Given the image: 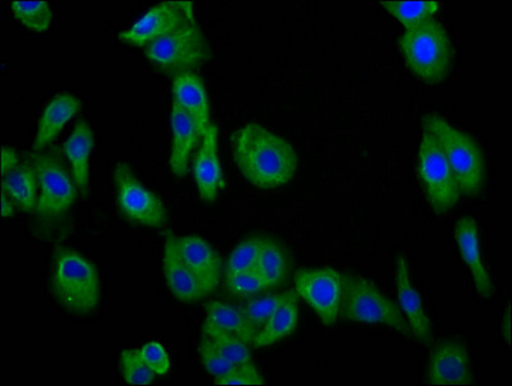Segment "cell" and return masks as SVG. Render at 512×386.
<instances>
[{
    "label": "cell",
    "instance_id": "17",
    "mask_svg": "<svg viewBox=\"0 0 512 386\" xmlns=\"http://www.w3.org/2000/svg\"><path fill=\"white\" fill-rule=\"evenodd\" d=\"M455 237L462 259L473 276L478 294L484 299L492 298L494 285L491 276L484 267L480 251L479 232L476 222L471 217L461 218L456 223Z\"/></svg>",
    "mask_w": 512,
    "mask_h": 386
},
{
    "label": "cell",
    "instance_id": "16",
    "mask_svg": "<svg viewBox=\"0 0 512 386\" xmlns=\"http://www.w3.org/2000/svg\"><path fill=\"white\" fill-rule=\"evenodd\" d=\"M164 275L170 291L183 303H197L206 298V293L184 262L177 245V236L168 235L164 248Z\"/></svg>",
    "mask_w": 512,
    "mask_h": 386
},
{
    "label": "cell",
    "instance_id": "23",
    "mask_svg": "<svg viewBox=\"0 0 512 386\" xmlns=\"http://www.w3.org/2000/svg\"><path fill=\"white\" fill-rule=\"evenodd\" d=\"M299 295L296 291L277 309L269 321L259 330L253 341V347L266 348L293 335L299 323Z\"/></svg>",
    "mask_w": 512,
    "mask_h": 386
},
{
    "label": "cell",
    "instance_id": "10",
    "mask_svg": "<svg viewBox=\"0 0 512 386\" xmlns=\"http://www.w3.org/2000/svg\"><path fill=\"white\" fill-rule=\"evenodd\" d=\"M294 281L299 298L311 305L323 325L334 326L343 298V273L334 268H304L295 273Z\"/></svg>",
    "mask_w": 512,
    "mask_h": 386
},
{
    "label": "cell",
    "instance_id": "25",
    "mask_svg": "<svg viewBox=\"0 0 512 386\" xmlns=\"http://www.w3.org/2000/svg\"><path fill=\"white\" fill-rule=\"evenodd\" d=\"M205 322L219 330L237 336L249 345H253L256 332L246 321L240 308L231 307V305L220 302H211L206 305Z\"/></svg>",
    "mask_w": 512,
    "mask_h": 386
},
{
    "label": "cell",
    "instance_id": "14",
    "mask_svg": "<svg viewBox=\"0 0 512 386\" xmlns=\"http://www.w3.org/2000/svg\"><path fill=\"white\" fill-rule=\"evenodd\" d=\"M179 253L199 280L206 295L218 289L223 276L222 257L199 236L177 237Z\"/></svg>",
    "mask_w": 512,
    "mask_h": 386
},
{
    "label": "cell",
    "instance_id": "9",
    "mask_svg": "<svg viewBox=\"0 0 512 386\" xmlns=\"http://www.w3.org/2000/svg\"><path fill=\"white\" fill-rule=\"evenodd\" d=\"M120 212L141 226L163 228L168 213L160 197L139 181L128 164L120 163L114 172Z\"/></svg>",
    "mask_w": 512,
    "mask_h": 386
},
{
    "label": "cell",
    "instance_id": "36",
    "mask_svg": "<svg viewBox=\"0 0 512 386\" xmlns=\"http://www.w3.org/2000/svg\"><path fill=\"white\" fill-rule=\"evenodd\" d=\"M21 163V157L17 151L10 147L2 148V175H6Z\"/></svg>",
    "mask_w": 512,
    "mask_h": 386
},
{
    "label": "cell",
    "instance_id": "26",
    "mask_svg": "<svg viewBox=\"0 0 512 386\" xmlns=\"http://www.w3.org/2000/svg\"><path fill=\"white\" fill-rule=\"evenodd\" d=\"M380 4L406 30L433 19L440 8L438 0H383Z\"/></svg>",
    "mask_w": 512,
    "mask_h": 386
},
{
    "label": "cell",
    "instance_id": "38",
    "mask_svg": "<svg viewBox=\"0 0 512 386\" xmlns=\"http://www.w3.org/2000/svg\"><path fill=\"white\" fill-rule=\"evenodd\" d=\"M503 338L507 340V344H511V313L510 308H507L505 318L502 323Z\"/></svg>",
    "mask_w": 512,
    "mask_h": 386
},
{
    "label": "cell",
    "instance_id": "33",
    "mask_svg": "<svg viewBox=\"0 0 512 386\" xmlns=\"http://www.w3.org/2000/svg\"><path fill=\"white\" fill-rule=\"evenodd\" d=\"M199 353L206 370H208L211 376L215 377V380L229 374L236 367V365L229 362L227 358H224L213 347V344L210 343V340L205 335H202Z\"/></svg>",
    "mask_w": 512,
    "mask_h": 386
},
{
    "label": "cell",
    "instance_id": "35",
    "mask_svg": "<svg viewBox=\"0 0 512 386\" xmlns=\"http://www.w3.org/2000/svg\"><path fill=\"white\" fill-rule=\"evenodd\" d=\"M139 353L146 365L155 372L156 375L168 374L170 368V358L168 352L164 348V345L159 341H151L139 348Z\"/></svg>",
    "mask_w": 512,
    "mask_h": 386
},
{
    "label": "cell",
    "instance_id": "1",
    "mask_svg": "<svg viewBox=\"0 0 512 386\" xmlns=\"http://www.w3.org/2000/svg\"><path fill=\"white\" fill-rule=\"evenodd\" d=\"M232 151L242 175L263 190L285 186L298 170L293 146L260 124H246L233 133Z\"/></svg>",
    "mask_w": 512,
    "mask_h": 386
},
{
    "label": "cell",
    "instance_id": "3",
    "mask_svg": "<svg viewBox=\"0 0 512 386\" xmlns=\"http://www.w3.org/2000/svg\"><path fill=\"white\" fill-rule=\"evenodd\" d=\"M422 128L429 130L442 148L460 188L461 195L476 196L483 191L487 166L482 148L469 133L453 127L442 116L430 114L422 120Z\"/></svg>",
    "mask_w": 512,
    "mask_h": 386
},
{
    "label": "cell",
    "instance_id": "5",
    "mask_svg": "<svg viewBox=\"0 0 512 386\" xmlns=\"http://www.w3.org/2000/svg\"><path fill=\"white\" fill-rule=\"evenodd\" d=\"M53 295L67 312L89 314L101 302V281L97 268L82 254L58 249L53 259Z\"/></svg>",
    "mask_w": 512,
    "mask_h": 386
},
{
    "label": "cell",
    "instance_id": "19",
    "mask_svg": "<svg viewBox=\"0 0 512 386\" xmlns=\"http://www.w3.org/2000/svg\"><path fill=\"white\" fill-rule=\"evenodd\" d=\"M82 101L71 93H58L47 103L40 116L33 143V152H40L52 146L61 130L82 109Z\"/></svg>",
    "mask_w": 512,
    "mask_h": 386
},
{
    "label": "cell",
    "instance_id": "6",
    "mask_svg": "<svg viewBox=\"0 0 512 386\" xmlns=\"http://www.w3.org/2000/svg\"><path fill=\"white\" fill-rule=\"evenodd\" d=\"M339 320L376 323L390 327L408 339L415 338L401 308L386 298L370 280L353 273H343Z\"/></svg>",
    "mask_w": 512,
    "mask_h": 386
},
{
    "label": "cell",
    "instance_id": "29",
    "mask_svg": "<svg viewBox=\"0 0 512 386\" xmlns=\"http://www.w3.org/2000/svg\"><path fill=\"white\" fill-rule=\"evenodd\" d=\"M293 294V290L286 293L263 296V298H255L249 300L242 305L241 312L244 314L246 321L253 327L258 334L259 330L269 321V318L275 314L278 308L284 304L286 299Z\"/></svg>",
    "mask_w": 512,
    "mask_h": 386
},
{
    "label": "cell",
    "instance_id": "37",
    "mask_svg": "<svg viewBox=\"0 0 512 386\" xmlns=\"http://www.w3.org/2000/svg\"><path fill=\"white\" fill-rule=\"evenodd\" d=\"M0 214H2L3 218H11L15 215V204L7 196L6 192L2 191V208H0Z\"/></svg>",
    "mask_w": 512,
    "mask_h": 386
},
{
    "label": "cell",
    "instance_id": "22",
    "mask_svg": "<svg viewBox=\"0 0 512 386\" xmlns=\"http://www.w3.org/2000/svg\"><path fill=\"white\" fill-rule=\"evenodd\" d=\"M38 187V175L28 157L11 172L2 175L3 192L7 193L22 212L34 213L38 201Z\"/></svg>",
    "mask_w": 512,
    "mask_h": 386
},
{
    "label": "cell",
    "instance_id": "27",
    "mask_svg": "<svg viewBox=\"0 0 512 386\" xmlns=\"http://www.w3.org/2000/svg\"><path fill=\"white\" fill-rule=\"evenodd\" d=\"M202 335L210 340L213 347L218 350L224 358H227L233 365H247L253 362L249 344L244 340L237 338V336L229 334V332L219 330L209 323H204L202 326Z\"/></svg>",
    "mask_w": 512,
    "mask_h": 386
},
{
    "label": "cell",
    "instance_id": "30",
    "mask_svg": "<svg viewBox=\"0 0 512 386\" xmlns=\"http://www.w3.org/2000/svg\"><path fill=\"white\" fill-rule=\"evenodd\" d=\"M264 236H251L242 241L235 250L232 251L226 267V275H236V273L255 271L256 264L262 251Z\"/></svg>",
    "mask_w": 512,
    "mask_h": 386
},
{
    "label": "cell",
    "instance_id": "20",
    "mask_svg": "<svg viewBox=\"0 0 512 386\" xmlns=\"http://www.w3.org/2000/svg\"><path fill=\"white\" fill-rule=\"evenodd\" d=\"M173 101L186 110L196 121L201 136H204L210 123V103L205 84L195 73L174 76Z\"/></svg>",
    "mask_w": 512,
    "mask_h": 386
},
{
    "label": "cell",
    "instance_id": "18",
    "mask_svg": "<svg viewBox=\"0 0 512 386\" xmlns=\"http://www.w3.org/2000/svg\"><path fill=\"white\" fill-rule=\"evenodd\" d=\"M172 128V151H170V169L177 177H184L188 172L190 156L201 136L196 121L177 102L172 103L170 114Z\"/></svg>",
    "mask_w": 512,
    "mask_h": 386
},
{
    "label": "cell",
    "instance_id": "11",
    "mask_svg": "<svg viewBox=\"0 0 512 386\" xmlns=\"http://www.w3.org/2000/svg\"><path fill=\"white\" fill-rule=\"evenodd\" d=\"M192 2H163L152 7L130 28L121 31L119 39L133 46L143 47L157 42L179 28L184 21L193 19Z\"/></svg>",
    "mask_w": 512,
    "mask_h": 386
},
{
    "label": "cell",
    "instance_id": "13",
    "mask_svg": "<svg viewBox=\"0 0 512 386\" xmlns=\"http://www.w3.org/2000/svg\"><path fill=\"white\" fill-rule=\"evenodd\" d=\"M218 128L210 124L206 129L199 152L193 161V178L201 199L206 203H214L220 191L226 187V179L220 165L218 154Z\"/></svg>",
    "mask_w": 512,
    "mask_h": 386
},
{
    "label": "cell",
    "instance_id": "4",
    "mask_svg": "<svg viewBox=\"0 0 512 386\" xmlns=\"http://www.w3.org/2000/svg\"><path fill=\"white\" fill-rule=\"evenodd\" d=\"M408 69L428 84L446 80L453 65V46L447 30L437 19L422 22L398 39Z\"/></svg>",
    "mask_w": 512,
    "mask_h": 386
},
{
    "label": "cell",
    "instance_id": "12",
    "mask_svg": "<svg viewBox=\"0 0 512 386\" xmlns=\"http://www.w3.org/2000/svg\"><path fill=\"white\" fill-rule=\"evenodd\" d=\"M425 381L434 386L474 384L470 356L465 345L457 340H444L435 345L430 352Z\"/></svg>",
    "mask_w": 512,
    "mask_h": 386
},
{
    "label": "cell",
    "instance_id": "7",
    "mask_svg": "<svg viewBox=\"0 0 512 386\" xmlns=\"http://www.w3.org/2000/svg\"><path fill=\"white\" fill-rule=\"evenodd\" d=\"M148 60L172 75L193 73L208 62L211 51L195 17L146 49Z\"/></svg>",
    "mask_w": 512,
    "mask_h": 386
},
{
    "label": "cell",
    "instance_id": "34",
    "mask_svg": "<svg viewBox=\"0 0 512 386\" xmlns=\"http://www.w3.org/2000/svg\"><path fill=\"white\" fill-rule=\"evenodd\" d=\"M215 385H266V380L263 379L254 362H251L247 363V365L236 366L229 374L215 380Z\"/></svg>",
    "mask_w": 512,
    "mask_h": 386
},
{
    "label": "cell",
    "instance_id": "8",
    "mask_svg": "<svg viewBox=\"0 0 512 386\" xmlns=\"http://www.w3.org/2000/svg\"><path fill=\"white\" fill-rule=\"evenodd\" d=\"M417 173L424 187L431 210L437 215L447 214L456 208L461 191L437 138L424 129L422 132Z\"/></svg>",
    "mask_w": 512,
    "mask_h": 386
},
{
    "label": "cell",
    "instance_id": "28",
    "mask_svg": "<svg viewBox=\"0 0 512 386\" xmlns=\"http://www.w3.org/2000/svg\"><path fill=\"white\" fill-rule=\"evenodd\" d=\"M11 7L16 19L30 30L43 33L52 25V8L44 0H13Z\"/></svg>",
    "mask_w": 512,
    "mask_h": 386
},
{
    "label": "cell",
    "instance_id": "24",
    "mask_svg": "<svg viewBox=\"0 0 512 386\" xmlns=\"http://www.w3.org/2000/svg\"><path fill=\"white\" fill-rule=\"evenodd\" d=\"M290 268L291 259L285 246L272 237H266L255 271L267 282L269 289L284 284Z\"/></svg>",
    "mask_w": 512,
    "mask_h": 386
},
{
    "label": "cell",
    "instance_id": "2",
    "mask_svg": "<svg viewBox=\"0 0 512 386\" xmlns=\"http://www.w3.org/2000/svg\"><path fill=\"white\" fill-rule=\"evenodd\" d=\"M38 175L39 196L34 210L35 232L44 239L62 233L78 200L73 174L66 165L62 148L51 146L26 155Z\"/></svg>",
    "mask_w": 512,
    "mask_h": 386
},
{
    "label": "cell",
    "instance_id": "21",
    "mask_svg": "<svg viewBox=\"0 0 512 386\" xmlns=\"http://www.w3.org/2000/svg\"><path fill=\"white\" fill-rule=\"evenodd\" d=\"M94 147V134L87 120L80 119L73 133L62 145V151L69 161L71 174L80 193L87 196L89 186V161Z\"/></svg>",
    "mask_w": 512,
    "mask_h": 386
},
{
    "label": "cell",
    "instance_id": "31",
    "mask_svg": "<svg viewBox=\"0 0 512 386\" xmlns=\"http://www.w3.org/2000/svg\"><path fill=\"white\" fill-rule=\"evenodd\" d=\"M120 368L125 383L129 385H150L154 383L156 374L143 361L139 349H125L120 353Z\"/></svg>",
    "mask_w": 512,
    "mask_h": 386
},
{
    "label": "cell",
    "instance_id": "15",
    "mask_svg": "<svg viewBox=\"0 0 512 386\" xmlns=\"http://www.w3.org/2000/svg\"><path fill=\"white\" fill-rule=\"evenodd\" d=\"M395 285H397L399 307L410 325L412 334L420 343H431V322L426 316L424 303L410 277V269L406 258H397L395 267Z\"/></svg>",
    "mask_w": 512,
    "mask_h": 386
},
{
    "label": "cell",
    "instance_id": "32",
    "mask_svg": "<svg viewBox=\"0 0 512 386\" xmlns=\"http://www.w3.org/2000/svg\"><path fill=\"white\" fill-rule=\"evenodd\" d=\"M226 284L233 295L241 296V298L258 295L269 289L267 282L256 271L226 275Z\"/></svg>",
    "mask_w": 512,
    "mask_h": 386
}]
</instances>
